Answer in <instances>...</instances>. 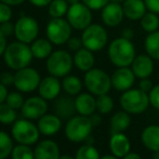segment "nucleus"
Here are the masks:
<instances>
[{"mask_svg":"<svg viewBox=\"0 0 159 159\" xmlns=\"http://www.w3.org/2000/svg\"><path fill=\"white\" fill-rule=\"evenodd\" d=\"M107 54L111 63L116 67H130L136 57V51L131 40L120 36L108 44Z\"/></svg>","mask_w":159,"mask_h":159,"instance_id":"obj_1","label":"nucleus"},{"mask_svg":"<svg viewBox=\"0 0 159 159\" xmlns=\"http://www.w3.org/2000/svg\"><path fill=\"white\" fill-rule=\"evenodd\" d=\"M34 55L30 46L22 41H13L8 44L3 53V60L7 66L14 70L25 68L32 62Z\"/></svg>","mask_w":159,"mask_h":159,"instance_id":"obj_2","label":"nucleus"},{"mask_svg":"<svg viewBox=\"0 0 159 159\" xmlns=\"http://www.w3.org/2000/svg\"><path fill=\"white\" fill-rule=\"evenodd\" d=\"M119 103L124 111L129 114H133V115L144 113L151 104L148 93L144 92L139 88H131L122 92L119 98Z\"/></svg>","mask_w":159,"mask_h":159,"instance_id":"obj_3","label":"nucleus"},{"mask_svg":"<svg viewBox=\"0 0 159 159\" xmlns=\"http://www.w3.org/2000/svg\"><path fill=\"white\" fill-rule=\"evenodd\" d=\"M84 84L87 90L96 96L107 94L113 88L111 76L103 69L94 67L84 74Z\"/></svg>","mask_w":159,"mask_h":159,"instance_id":"obj_4","label":"nucleus"},{"mask_svg":"<svg viewBox=\"0 0 159 159\" xmlns=\"http://www.w3.org/2000/svg\"><path fill=\"white\" fill-rule=\"evenodd\" d=\"M74 66V59L66 50L53 51L46 62L48 73L57 78H63L69 75Z\"/></svg>","mask_w":159,"mask_h":159,"instance_id":"obj_5","label":"nucleus"},{"mask_svg":"<svg viewBox=\"0 0 159 159\" xmlns=\"http://www.w3.org/2000/svg\"><path fill=\"white\" fill-rule=\"evenodd\" d=\"M93 126L87 116H73L65 126V135L71 142H84L91 135Z\"/></svg>","mask_w":159,"mask_h":159,"instance_id":"obj_6","label":"nucleus"},{"mask_svg":"<svg viewBox=\"0 0 159 159\" xmlns=\"http://www.w3.org/2000/svg\"><path fill=\"white\" fill-rule=\"evenodd\" d=\"M12 138L19 144L33 145L39 140L40 131L30 119H16L11 129Z\"/></svg>","mask_w":159,"mask_h":159,"instance_id":"obj_7","label":"nucleus"},{"mask_svg":"<svg viewBox=\"0 0 159 159\" xmlns=\"http://www.w3.org/2000/svg\"><path fill=\"white\" fill-rule=\"evenodd\" d=\"M80 38L84 48L89 49L92 52L101 51L108 42V34L105 27L100 24H90L86 30H82Z\"/></svg>","mask_w":159,"mask_h":159,"instance_id":"obj_8","label":"nucleus"},{"mask_svg":"<svg viewBox=\"0 0 159 159\" xmlns=\"http://www.w3.org/2000/svg\"><path fill=\"white\" fill-rule=\"evenodd\" d=\"M73 27L68 23L67 20L63 17L52 19L48 22L46 27L47 38L52 42L54 46H62L67 43L68 39L71 36Z\"/></svg>","mask_w":159,"mask_h":159,"instance_id":"obj_9","label":"nucleus"},{"mask_svg":"<svg viewBox=\"0 0 159 159\" xmlns=\"http://www.w3.org/2000/svg\"><path fill=\"white\" fill-rule=\"evenodd\" d=\"M66 20L76 30H84L92 24V10L84 2L70 4L66 13Z\"/></svg>","mask_w":159,"mask_h":159,"instance_id":"obj_10","label":"nucleus"},{"mask_svg":"<svg viewBox=\"0 0 159 159\" xmlns=\"http://www.w3.org/2000/svg\"><path fill=\"white\" fill-rule=\"evenodd\" d=\"M14 35L19 41L30 44L39 35V24L32 16H21L15 23Z\"/></svg>","mask_w":159,"mask_h":159,"instance_id":"obj_11","label":"nucleus"},{"mask_svg":"<svg viewBox=\"0 0 159 159\" xmlns=\"http://www.w3.org/2000/svg\"><path fill=\"white\" fill-rule=\"evenodd\" d=\"M41 81L40 74L32 67H25L14 74V86L21 92L30 93L38 89Z\"/></svg>","mask_w":159,"mask_h":159,"instance_id":"obj_12","label":"nucleus"},{"mask_svg":"<svg viewBox=\"0 0 159 159\" xmlns=\"http://www.w3.org/2000/svg\"><path fill=\"white\" fill-rule=\"evenodd\" d=\"M47 111H48L47 100L42 98L40 95L27 98L21 108L22 115L30 120L39 119L43 115H46Z\"/></svg>","mask_w":159,"mask_h":159,"instance_id":"obj_13","label":"nucleus"},{"mask_svg":"<svg viewBox=\"0 0 159 159\" xmlns=\"http://www.w3.org/2000/svg\"><path fill=\"white\" fill-rule=\"evenodd\" d=\"M111 78L113 88L120 92H125L133 87L136 77L131 67H117Z\"/></svg>","mask_w":159,"mask_h":159,"instance_id":"obj_14","label":"nucleus"},{"mask_svg":"<svg viewBox=\"0 0 159 159\" xmlns=\"http://www.w3.org/2000/svg\"><path fill=\"white\" fill-rule=\"evenodd\" d=\"M125 17L122 4L108 2L104 8L101 10V19L107 27H117L122 23Z\"/></svg>","mask_w":159,"mask_h":159,"instance_id":"obj_15","label":"nucleus"},{"mask_svg":"<svg viewBox=\"0 0 159 159\" xmlns=\"http://www.w3.org/2000/svg\"><path fill=\"white\" fill-rule=\"evenodd\" d=\"M62 90V82L55 76H48L41 79L38 87V93L47 101L55 100L59 98Z\"/></svg>","mask_w":159,"mask_h":159,"instance_id":"obj_16","label":"nucleus"},{"mask_svg":"<svg viewBox=\"0 0 159 159\" xmlns=\"http://www.w3.org/2000/svg\"><path fill=\"white\" fill-rule=\"evenodd\" d=\"M131 69L139 79L149 78L154 73V60L148 54H139L131 64Z\"/></svg>","mask_w":159,"mask_h":159,"instance_id":"obj_17","label":"nucleus"},{"mask_svg":"<svg viewBox=\"0 0 159 159\" xmlns=\"http://www.w3.org/2000/svg\"><path fill=\"white\" fill-rule=\"evenodd\" d=\"M109 149L113 155L118 158H124L131 152V143L124 132L111 133L109 139Z\"/></svg>","mask_w":159,"mask_h":159,"instance_id":"obj_18","label":"nucleus"},{"mask_svg":"<svg viewBox=\"0 0 159 159\" xmlns=\"http://www.w3.org/2000/svg\"><path fill=\"white\" fill-rule=\"evenodd\" d=\"M37 127L39 129L40 133L43 134V135H54L61 130L62 119L57 115L46 114V115H43L41 118L38 119Z\"/></svg>","mask_w":159,"mask_h":159,"instance_id":"obj_19","label":"nucleus"},{"mask_svg":"<svg viewBox=\"0 0 159 159\" xmlns=\"http://www.w3.org/2000/svg\"><path fill=\"white\" fill-rule=\"evenodd\" d=\"M35 159H60V147L54 141L43 140L38 143L35 151Z\"/></svg>","mask_w":159,"mask_h":159,"instance_id":"obj_20","label":"nucleus"},{"mask_svg":"<svg viewBox=\"0 0 159 159\" xmlns=\"http://www.w3.org/2000/svg\"><path fill=\"white\" fill-rule=\"evenodd\" d=\"M125 17L130 21H140L147 12L144 0H125L122 3Z\"/></svg>","mask_w":159,"mask_h":159,"instance_id":"obj_21","label":"nucleus"},{"mask_svg":"<svg viewBox=\"0 0 159 159\" xmlns=\"http://www.w3.org/2000/svg\"><path fill=\"white\" fill-rule=\"evenodd\" d=\"M76 111L79 115L89 117L96 111V98L92 93H79L75 98Z\"/></svg>","mask_w":159,"mask_h":159,"instance_id":"obj_22","label":"nucleus"},{"mask_svg":"<svg viewBox=\"0 0 159 159\" xmlns=\"http://www.w3.org/2000/svg\"><path fill=\"white\" fill-rule=\"evenodd\" d=\"M74 59V65L79 69L80 71L87 73L88 70L93 68L95 63L94 54L91 50L87 48H81L78 51H76L73 57Z\"/></svg>","mask_w":159,"mask_h":159,"instance_id":"obj_23","label":"nucleus"},{"mask_svg":"<svg viewBox=\"0 0 159 159\" xmlns=\"http://www.w3.org/2000/svg\"><path fill=\"white\" fill-rule=\"evenodd\" d=\"M55 115L59 116L61 119H70L76 113L75 100L69 96H61L54 103Z\"/></svg>","mask_w":159,"mask_h":159,"instance_id":"obj_24","label":"nucleus"},{"mask_svg":"<svg viewBox=\"0 0 159 159\" xmlns=\"http://www.w3.org/2000/svg\"><path fill=\"white\" fill-rule=\"evenodd\" d=\"M142 143L147 149L154 152H159V126L151 125L146 127L141 135Z\"/></svg>","mask_w":159,"mask_h":159,"instance_id":"obj_25","label":"nucleus"},{"mask_svg":"<svg viewBox=\"0 0 159 159\" xmlns=\"http://www.w3.org/2000/svg\"><path fill=\"white\" fill-rule=\"evenodd\" d=\"M30 49L34 57L38 60L48 59L49 55L53 52L52 51V42L48 38H39L30 43Z\"/></svg>","mask_w":159,"mask_h":159,"instance_id":"obj_26","label":"nucleus"},{"mask_svg":"<svg viewBox=\"0 0 159 159\" xmlns=\"http://www.w3.org/2000/svg\"><path fill=\"white\" fill-rule=\"evenodd\" d=\"M131 116L126 111H117L111 118V133L125 132L131 126Z\"/></svg>","mask_w":159,"mask_h":159,"instance_id":"obj_27","label":"nucleus"},{"mask_svg":"<svg viewBox=\"0 0 159 159\" xmlns=\"http://www.w3.org/2000/svg\"><path fill=\"white\" fill-rule=\"evenodd\" d=\"M144 49L146 54L152 59L159 61V30L146 36L144 40Z\"/></svg>","mask_w":159,"mask_h":159,"instance_id":"obj_28","label":"nucleus"},{"mask_svg":"<svg viewBox=\"0 0 159 159\" xmlns=\"http://www.w3.org/2000/svg\"><path fill=\"white\" fill-rule=\"evenodd\" d=\"M62 89L70 96L78 95L81 92L82 81L77 76L67 75L63 77V80H62Z\"/></svg>","mask_w":159,"mask_h":159,"instance_id":"obj_29","label":"nucleus"},{"mask_svg":"<svg viewBox=\"0 0 159 159\" xmlns=\"http://www.w3.org/2000/svg\"><path fill=\"white\" fill-rule=\"evenodd\" d=\"M140 25L147 34L157 32L159 28V15L157 13L147 11L140 20Z\"/></svg>","mask_w":159,"mask_h":159,"instance_id":"obj_30","label":"nucleus"},{"mask_svg":"<svg viewBox=\"0 0 159 159\" xmlns=\"http://www.w3.org/2000/svg\"><path fill=\"white\" fill-rule=\"evenodd\" d=\"M69 4L66 0H52L48 6V13L52 19H59L66 15Z\"/></svg>","mask_w":159,"mask_h":159,"instance_id":"obj_31","label":"nucleus"},{"mask_svg":"<svg viewBox=\"0 0 159 159\" xmlns=\"http://www.w3.org/2000/svg\"><path fill=\"white\" fill-rule=\"evenodd\" d=\"M13 148V140L7 132L0 131V159H7L11 156Z\"/></svg>","mask_w":159,"mask_h":159,"instance_id":"obj_32","label":"nucleus"},{"mask_svg":"<svg viewBox=\"0 0 159 159\" xmlns=\"http://www.w3.org/2000/svg\"><path fill=\"white\" fill-rule=\"evenodd\" d=\"M17 118L16 111L9 106L7 103H1L0 104V122L3 125L14 124Z\"/></svg>","mask_w":159,"mask_h":159,"instance_id":"obj_33","label":"nucleus"},{"mask_svg":"<svg viewBox=\"0 0 159 159\" xmlns=\"http://www.w3.org/2000/svg\"><path fill=\"white\" fill-rule=\"evenodd\" d=\"M76 159H101L98 148L92 144H84L78 148L75 156Z\"/></svg>","mask_w":159,"mask_h":159,"instance_id":"obj_34","label":"nucleus"},{"mask_svg":"<svg viewBox=\"0 0 159 159\" xmlns=\"http://www.w3.org/2000/svg\"><path fill=\"white\" fill-rule=\"evenodd\" d=\"M114 108V100L111 95L102 94L96 98V111L100 114L106 115L109 114Z\"/></svg>","mask_w":159,"mask_h":159,"instance_id":"obj_35","label":"nucleus"},{"mask_svg":"<svg viewBox=\"0 0 159 159\" xmlns=\"http://www.w3.org/2000/svg\"><path fill=\"white\" fill-rule=\"evenodd\" d=\"M12 159H35L34 151L30 147V145L19 144L14 146L12 153H11Z\"/></svg>","mask_w":159,"mask_h":159,"instance_id":"obj_36","label":"nucleus"},{"mask_svg":"<svg viewBox=\"0 0 159 159\" xmlns=\"http://www.w3.org/2000/svg\"><path fill=\"white\" fill-rule=\"evenodd\" d=\"M24 98L23 95L21 94L20 92H11L9 93L8 96H7V100H6V103L11 106L12 108H14L15 111L17 109H21L22 106L24 105Z\"/></svg>","mask_w":159,"mask_h":159,"instance_id":"obj_37","label":"nucleus"},{"mask_svg":"<svg viewBox=\"0 0 159 159\" xmlns=\"http://www.w3.org/2000/svg\"><path fill=\"white\" fill-rule=\"evenodd\" d=\"M12 9L11 6L0 1V24L9 22L12 19Z\"/></svg>","mask_w":159,"mask_h":159,"instance_id":"obj_38","label":"nucleus"},{"mask_svg":"<svg viewBox=\"0 0 159 159\" xmlns=\"http://www.w3.org/2000/svg\"><path fill=\"white\" fill-rule=\"evenodd\" d=\"M81 2H84L92 11H98V10H102L108 3L109 0H81Z\"/></svg>","mask_w":159,"mask_h":159,"instance_id":"obj_39","label":"nucleus"},{"mask_svg":"<svg viewBox=\"0 0 159 159\" xmlns=\"http://www.w3.org/2000/svg\"><path fill=\"white\" fill-rule=\"evenodd\" d=\"M149 96V103L154 108L159 111V84L153 87V89L151 90V92L148 93Z\"/></svg>","mask_w":159,"mask_h":159,"instance_id":"obj_40","label":"nucleus"},{"mask_svg":"<svg viewBox=\"0 0 159 159\" xmlns=\"http://www.w3.org/2000/svg\"><path fill=\"white\" fill-rule=\"evenodd\" d=\"M67 47L70 51H78L79 49L84 48V44H82V40L81 38H78V37H70L67 41Z\"/></svg>","mask_w":159,"mask_h":159,"instance_id":"obj_41","label":"nucleus"},{"mask_svg":"<svg viewBox=\"0 0 159 159\" xmlns=\"http://www.w3.org/2000/svg\"><path fill=\"white\" fill-rule=\"evenodd\" d=\"M14 30H15V25L11 23L10 21L0 24V32L3 34L6 37H9V36L13 35V34H14Z\"/></svg>","mask_w":159,"mask_h":159,"instance_id":"obj_42","label":"nucleus"},{"mask_svg":"<svg viewBox=\"0 0 159 159\" xmlns=\"http://www.w3.org/2000/svg\"><path fill=\"white\" fill-rule=\"evenodd\" d=\"M0 82L4 86H11L14 84V75L9 71H4V73L0 74Z\"/></svg>","mask_w":159,"mask_h":159,"instance_id":"obj_43","label":"nucleus"},{"mask_svg":"<svg viewBox=\"0 0 159 159\" xmlns=\"http://www.w3.org/2000/svg\"><path fill=\"white\" fill-rule=\"evenodd\" d=\"M153 87H154V84L149 78H143V79H140V82H139V89H141L142 91H144V92H146V93H149L152 89H153Z\"/></svg>","mask_w":159,"mask_h":159,"instance_id":"obj_44","label":"nucleus"},{"mask_svg":"<svg viewBox=\"0 0 159 159\" xmlns=\"http://www.w3.org/2000/svg\"><path fill=\"white\" fill-rule=\"evenodd\" d=\"M147 11L159 14V0H144Z\"/></svg>","mask_w":159,"mask_h":159,"instance_id":"obj_45","label":"nucleus"},{"mask_svg":"<svg viewBox=\"0 0 159 159\" xmlns=\"http://www.w3.org/2000/svg\"><path fill=\"white\" fill-rule=\"evenodd\" d=\"M33 6L38 7V8H44V7H48L51 3L52 0H28Z\"/></svg>","mask_w":159,"mask_h":159,"instance_id":"obj_46","label":"nucleus"},{"mask_svg":"<svg viewBox=\"0 0 159 159\" xmlns=\"http://www.w3.org/2000/svg\"><path fill=\"white\" fill-rule=\"evenodd\" d=\"M8 43H7V37L0 32V57H3V53L6 51Z\"/></svg>","mask_w":159,"mask_h":159,"instance_id":"obj_47","label":"nucleus"},{"mask_svg":"<svg viewBox=\"0 0 159 159\" xmlns=\"http://www.w3.org/2000/svg\"><path fill=\"white\" fill-rule=\"evenodd\" d=\"M8 94L9 92H8V89H7V86H4V84H2L0 82V104L6 102Z\"/></svg>","mask_w":159,"mask_h":159,"instance_id":"obj_48","label":"nucleus"},{"mask_svg":"<svg viewBox=\"0 0 159 159\" xmlns=\"http://www.w3.org/2000/svg\"><path fill=\"white\" fill-rule=\"evenodd\" d=\"M121 37L126 38V39H129V40H132L134 37V30L130 27H126L121 30Z\"/></svg>","mask_w":159,"mask_h":159,"instance_id":"obj_49","label":"nucleus"},{"mask_svg":"<svg viewBox=\"0 0 159 159\" xmlns=\"http://www.w3.org/2000/svg\"><path fill=\"white\" fill-rule=\"evenodd\" d=\"M89 119H90V121H91V124H92L93 127L98 126V125L101 124V121H102V119H101V116L98 115V114H94V113H93L92 115L89 116Z\"/></svg>","mask_w":159,"mask_h":159,"instance_id":"obj_50","label":"nucleus"},{"mask_svg":"<svg viewBox=\"0 0 159 159\" xmlns=\"http://www.w3.org/2000/svg\"><path fill=\"white\" fill-rule=\"evenodd\" d=\"M0 1L12 7V6H20V4L23 3V2L25 1V0H0Z\"/></svg>","mask_w":159,"mask_h":159,"instance_id":"obj_51","label":"nucleus"},{"mask_svg":"<svg viewBox=\"0 0 159 159\" xmlns=\"http://www.w3.org/2000/svg\"><path fill=\"white\" fill-rule=\"evenodd\" d=\"M122 159H142L140 155H139L138 153H133V152H130V153H128L126 156H125Z\"/></svg>","mask_w":159,"mask_h":159,"instance_id":"obj_52","label":"nucleus"},{"mask_svg":"<svg viewBox=\"0 0 159 159\" xmlns=\"http://www.w3.org/2000/svg\"><path fill=\"white\" fill-rule=\"evenodd\" d=\"M101 159H120V158H118V157H116L115 155H105V156H103V157H101Z\"/></svg>","mask_w":159,"mask_h":159,"instance_id":"obj_53","label":"nucleus"},{"mask_svg":"<svg viewBox=\"0 0 159 159\" xmlns=\"http://www.w3.org/2000/svg\"><path fill=\"white\" fill-rule=\"evenodd\" d=\"M60 159H76V158L70 155H62L61 157H60Z\"/></svg>","mask_w":159,"mask_h":159,"instance_id":"obj_54","label":"nucleus"},{"mask_svg":"<svg viewBox=\"0 0 159 159\" xmlns=\"http://www.w3.org/2000/svg\"><path fill=\"white\" fill-rule=\"evenodd\" d=\"M67 2H68V4L70 6V4H75V3H78V2H80L81 0H66Z\"/></svg>","mask_w":159,"mask_h":159,"instance_id":"obj_55","label":"nucleus"},{"mask_svg":"<svg viewBox=\"0 0 159 159\" xmlns=\"http://www.w3.org/2000/svg\"><path fill=\"white\" fill-rule=\"evenodd\" d=\"M124 1L125 0H109V2H115V3H119V4H122Z\"/></svg>","mask_w":159,"mask_h":159,"instance_id":"obj_56","label":"nucleus"},{"mask_svg":"<svg viewBox=\"0 0 159 159\" xmlns=\"http://www.w3.org/2000/svg\"><path fill=\"white\" fill-rule=\"evenodd\" d=\"M153 159H159V152H154Z\"/></svg>","mask_w":159,"mask_h":159,"instance_id":"obj_57","label":"nucleus"}]
</instances>
